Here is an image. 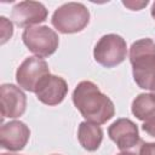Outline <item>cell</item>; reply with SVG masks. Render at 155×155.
<instances>
[{
    "label": "cell",
    "mask_w": 155,
    "mask_h": 155,
    "mask_svg": "<svg viewBox=\"0 0 155 155\" xmlns=\"http://www.w3.org/2000/svg\"><path fill=\"white\" fill-rule=\"evenodd\" d=\"M73 103L86 121L103 125L115 115L111 99L92 81H81L73 92Z\"/></svg>",
    "instance_id": "cell-1"
},
{
    "label": "cell",
    "mask_w": 155,
    "mask_h": 155,
    "mask_svg": "<svg viewBox=\"0 0 155 155\" xmlns=\"http://www.w3.org/2000/svg\"><path fill=\"white\" fill-rule=\"evenodd\" d=\"M130 62L138 87L151 90L155 85V42L149 38L134 41L130 47Z\"/></svg>",
    "instance_id": "cell-2"
},
{
    "label": "cell",
    "mask_w": 155,
    "mask_h": 155,
    "mask_svg": "<svg viewBox=\"0 0 155 155\" xmlns=\"http://www.w3.org/2000/svg\"><path fill=\"white\" fill-rule=\"evenodd\" d=\"M51 22L62 34L79 33L88 24L90 11L81 2H67L53 12Z\"/></svg>",
    "instance_id": "cell-3"
},
{
    "label": "cell",
    "mask_w": 155,
    "mask_h": 155,
    "mask_svg": "<svg viewBox=\"0 0 155 155\" xmlns=\"http://www.w3.org/2000/svg\"><path fill=\"white\" fill-rule=\"evenodd\" d=\"M22 40L28 50L40 58L53 54L59 45L57 33L47 25L25 28L22 34Z\"/></svg>",
    "instance_id": "cell-4"
},
{
    "label": "cell",
    "mask_w": 155,
    "mask_h": 155,
    "mask_svg": "<svg viewBox=\"0 0 155 155\" xmlns=\"http://www.w3.org/2000/svg\"><path fill=\"white\" fill-rule=\"evenodd\" d=\"M127 54V45L117 34L103 35L93 48L94 61L104 68H114L121 64Z\"/></svg>",
    "instance_id": "cell-5"
},
{
    "label": "cell",
    "mask_w": 155,
    "mask_h": 155,
    "mask_svg": "<svg viewBox=\"0 0 155 155\" xmlns=\"http://www.w3.org/2000/svg\"><path fill=\"white\" fill-rule=\"evenodd\" d=\"M50 74L48 64L40 57H28L17 68L16 81L19 87L25 91H36L41 80Z\"/></svg>",
    "instance_id": "cell-6"
},
{
    "label": "cell",
    "mask_w": 155,
    "mask_h": 155,
    "mask_svg": "<svg viewBox=\"0 0 155 155\" xmlns=\"http://www.w3.org/2000/svg\"><path fill=\"white\" fill-rule=\"evenodd\" d=\"M108 134L110 139L117 145L121 151L133 150L139 143L138 126L130 119H117L108 128Z\"/></svg>",
    "instance_id": "cell-7"
},
{
    "label": "cell",
    "mask_w": 155,
    "mask_h": 155,
    "mask_svg": "<svg viewBox=\"0 0 155 155\" xmlns=\"http://www.w3.org/2000/svg\"><path fill=\"white\" fill-rule=\"evenodd\" d=\"M47 10L39 1H21L17 2L11 11V19L17 27L29 28L34 24L45 22Z\"/></svg>",
    "instance_id": "cell-8"
},
{
    "label": "cell",
    "mask_w": 155,
    "mask_h": 155,
    "mask_svg": "<svg viewBox=\"0 0 155 155\" xmlns=\"http://www.w3.org/2000/svg\"><path fill=\"white\" fill-rule=\"evenodd\" d=\"M0 99L2 119H16L24 114L27 108V97L24 92L16 85L2 84L0 86Z\"/></svg>",
    "instance_id": "cell-9"
},
{
    "label": "cell",
    "mask_w": 155,
    "mask_h": 155,
    "mask_svg": "<svg viewBox=\"0 0 155 155\" xmlns=\"http://www.w3.org/2000/svg\"><path fill=\"white\" fill-rule=\"evenodd\" d=\"M67 93H68L67 81L63 78L52 74L45 76L35 91L36 98L41 103L50 107L58 105L59 103H62Z\"/></svg>",
    "instance_id": "cell-10"
},
{
    "label": "cell",
    "mask_w": 155,
    "mask_h": 155,
    "mask_svg": "<svg viewBox=\"0 0 155 155\" xmlns=\"http://www.w3.org/2000/svg\"><path fill=\"white\" fill-rule=\"evenodd\" d=\"M30 137L29 127L22 121H10L2 124L0 128L1 148L10 151H19L24 149Z\"/></svg>",
    "instance_id": "cell-11"
},
{
    "label": "cell",
    "mask_w": 155,
    "mask_h": 155,
    "mask_svg": "<svg viewBox=\"0 0 155 155\" xmlns=\"http://www.w3.org/2000/svg\"><path fill=\"white\" fill-rule=\"evenodd\" d=\"M78 139L84 149L87 151H96L103 140V130L99 125L84 121L79 125Z\"/></svg>",
    "instance_id": "cell-12"
},
{
    "label": "cell",
    "mask_w": 155,
    "mask_h": 155,
    "mask_svg": "<svg viewBox=\"0 0 155 155\" xmlns=\"http://www.w3.org/2000/svg\"><path fill=\"white\" fill-rule=\"evenodd\" d=\"M132 114L140 121H147L155 116V96L153 93L138 94L131 107Z\"/></svg>",
    "instance_id": "cell-13"
},
{
    "label": "cell",
    "mask_w": 155,
    "mask_h": 155,
    "mask_svg": "<svg viewBox=\"0 0 155 155\" xmlns=\"http://www.w3.org/2000/svg\"><path fill=\"white\" fill-rule=\"evenodd\" d=\"M0 22H1V44H5L13 34V25L4 16L0 17Z\"/></svg>",
    "instance_id": "cell-14"
},
{
    "label": "cell",
    "mask_w": 155,
    "mask_h": 155,
    "mask_svg": "<svg viewBox=\"0 0 155 155\" xmlns=\"http://www.w3.org/2000/svg\"><path fill=\"white\" fill-rule=\"evenodd\" d=\"M134 149V155H155V143L140 140Z\"/></svg>",
    "instance_id": "cell-15"
},
{
    "label": "cell",
    "mask_w": 155,
    "mask_h": 155,
    "mask_svg": "<svg viewBox=\"0 0 155 155\" xmlns=\"http://www.w3.org/2000/svg\"><path fill=\"white\" fill-rule=\"evenodd\" d=\"M142 128L145 133H148L151 137H155V116L150 117L149 120L144 121V124L142 125Z\"/></svg>",
    "instance_id": "cell-16"
},
{
    "label": "cell",
    "mask_w": 155,
    "mask_h": 155,
    "mask_svg": "<svg viewBox=\"0 0 155 155\" xmlns=\"http://www.w3.org/2000/svg\"><path fill=\"white\" fill-rule=\"evenodd\" d=\"M148 0L145 1H122L124 6L128 7L130 10H133V11H138V10H142L144 6L148 5Z\"/></svg>",
    "instance_id": "cell-17"
},
{
    "label": "cell",
    "mask_w": 155,
    "mask_h": 155,
    "mask_svg": "<svg viewBox=\"0 0 155 155\" xmlns=\"http://www.w3.org/2000/svg\"><path fill=\"white\" fill-rule=\"evenodd\" d=\"M117 155H134V151L133 150H127V151H121L120 154Z\"/></svg>",
    "instance_id": "cell-18"
},
{
    "label": "cell",
    "mask_w": 155,
    "mask_h": 155,
    "mask_svg": "<svg viewBox=\"0 0 155 155\" xmlns=\"http://www.w3.org/2000/svg\"><path fill=\"white\" fill-rule=\"evenodd\" d=\"M151 17L155 19V1H154L153 5H151Z\"/></svg>",
    "instance_id": "cell-19"
},
{
    "label": "cell",
    "mask_w": 155,
    "mask_h": 155,
    "mask_svg": "<svg viewBox=\"0 0 155 155\" xmlns=\"http://www.w3.org/2000/svg\"><path fill=\"white\" fill-rule=\"evenodd\" d=\"M150 91H151V93H153V94H154V96H155V85H154V86H153V88H151V90H150Z\"/></svg>",
    "instance_id": "cell-20"
},
{
    "label": "cell",
    "mask_w": 155,
    "mask_h": 155,
    "mask_svg": "<svg viewBox=\"0 0 155 155\" xmlns=\"http://www.w3.org/2000/svg\"><path fill=\"white\" fill-rule=\"evenodd\" d=\"M1 155H13V154H1Z\"/></svg>",
    "instance_id": "cell-21"
},
{
    "label": "cell",
    "mask_w": 155,
    "mask_h": 155,
    "mask_svg": "<svg viewBox=\"0 0 155 155\" xmlns=\"http://www.w3.org/2000/svg\"><path fill=\"white\" fill-rule=\"evenodd\" d=\"M53 155H58V154H53Z\"/></svg>",
    "instance_id": "cell-22"
}]
</instances>
